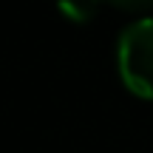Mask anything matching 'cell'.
<instances>
[{
  "label": "cell",
  "instance_id": "obj_2",
  "mask_svg": "<svg viewBox=\"0 0 153 153\" xmlns=\"http://www.w3.org/2000/svg\"><path fill=\"white\" fill-rule=\"evenodd\" d=\"M99 3H102V0H60L57 9H60V14L65 17V20L82 26V23H88L94 14H97Z\"/></svg>",
  "mask_w": 153,
  "mask_h": 153
},
{
  "label": "cell",
  "instance_id": "obj_1",
  "mask_svg": "<svg viewBox=\"0 0 153 153\" xmlns=\"http://www.w3.org/2000/svg\"><path fill=\"white\" fill-rule=\"evenodd\" d=\"M122 85L142 99H153V17L131 23L116 43Z\"/></svg>",
  "mask_w": 153,
  "mask_h": 153
},
{
  "label": "cell",
  "instance_id": "obj_3",
  "mask_svg": "<svg viewBox=\"0 0 153 153\" xmlns=\"http://www.w3.org/2000/svg\"><path fill=\"white\" fill-rule=\"evenodd\" d=\"M102 3H114V6H119V9H131V11L153 9V0H102Z\"/></svg>",
  "mask_w": 153,
  "mask_h": 153
}]
</instances>
